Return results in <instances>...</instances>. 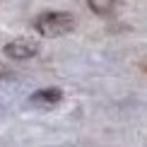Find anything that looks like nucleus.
Returning <instances> with one entry per match:
<instances>
[{
	"instance_id": "nucleus-5",
	"label": "nucleus",
	"mask_w": 147,
	"mask_h": 147,
	"mask_svg": "<svg viewBox=\"0 0 147 147\" xmlns=\"http://www.w3.org/2000/svg\"><path fill=\"white\" fill-rule=\"evenodd\" d=\"M0 77H5V70H3V68H0Z\"/></svg>"
},
{
	"instance_id": "nucleus-6",
	"label": "nucleus",
	"mask_w": 147,
	"mask_h": 147,
	"mask_svg": "<svg viewBox=\"0 0 147 147\" xmlns=\"http://www.w3.org/2000/svg\"><path fill=\"white\" fill-rule=\"evenodd\" d=\"M145 70H147V65H145Z\"/></svg>"
},
{
	"instance_id": "nucleus-3",
	"label": "nucleus",
	"mask_w": 147,
	"mask_h": 147,
	"mask_svg": "<svg viewBox=\"0 0 147 147\" xmlns=\"http://www.w3.org/2000/svg\"><path fill=\"white\" fill-rule=\"evenodd\" d=\"M60 99H63V92H60V89H39V92H34V94L29 96V104L48 109V106L60 104Z\"/></svg>"
},
{
	"instance_id": "nucleus-1",
	"label": "nucleus",
	"mask_w": 147,
	"mask_h": 147,
	"mask_svg": "<svg viewBox=\"0 0 147 147\" xmlns=\"http://www.w3.org/2000/svg\"><path fill=\"white\" fill-rule=\"evenodd\" d=\"M34 29L46 39H58L75 29V17L70 12H44L34 20Z\"/></svg>"
},
{
	"instance_id": "nucleus-2",
	"label": "nucleus",
	"mask_w": 147,
	"mask_h": 147,
	"mask_svg": "<svg viewBox=\"0 0 147 147\" xmlns=\"http://www.w3.org/2000/svg\"><path fill=\"white\" fill-rule=\"evenodd\" d=\"M36 51H39V46H36V41L32 39H15L10 41L7 46H5V53L12 58V60H27L36 56Z\"/></svg>"
},
{
	"instance_id": "nucleus-4",
	"label": "nucleus",
	"mask_w": 147,
	"mask_h": 147,
	"mask_svg": "<svg viewBox=\"0 0 147 147\" xmlns=\"http://www.w3.org/2000/svg\"><path fill=\"white\" fill-rule=\"evenodd\" d=\"M87 5H89V10L94 12V15H99V17H111L116 15V12L121 10V0H87Z\"/></svg>"
}]
</instances>
